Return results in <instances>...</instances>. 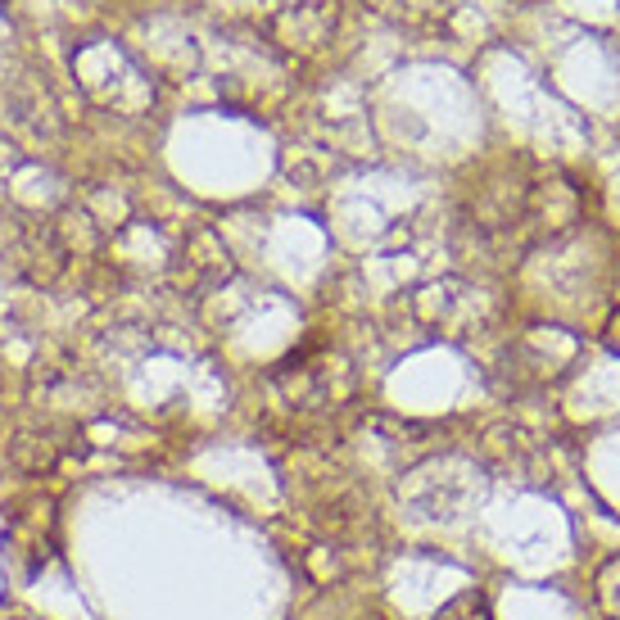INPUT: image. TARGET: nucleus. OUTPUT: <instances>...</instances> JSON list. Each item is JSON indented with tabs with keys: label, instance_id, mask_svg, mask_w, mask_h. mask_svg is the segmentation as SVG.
I'll list each match as a JSON object with an SVG mask.
<instances>
[{
	"label": "nucleus",
	"instance_id": "f257e3e1",
	"mask_svg": "<svg viewBox=\"0 0 620 620\" xmlns=\"http://www.w3.org/2000/svg\"><path fill=\"white\" fill-rule=\"evenodd\" d=\"M439 620H494L490 616V607L476 598V594H467V598H458V603H449L444 607V616Z\"/></svg>",
	"mask_w": 620,
	"mask_h": 620
}]
</instances>
